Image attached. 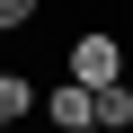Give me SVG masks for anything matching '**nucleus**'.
Instances as JSON below:
<instances>
[{
	"label": "nucleus",
	"mask_w": 133,
	"mask_h": 133,
	"mask_svg": "<svg viewBox=\"0 0 133 133\" xmlns=\"http://www.w3.org/2000/svg\"><path fill=\"white\" fill-rule=\"evenodd\" d=\"M62 80H80L89 98H98V89H115V80H124V44H115L107 27L71 36V53H62Z\"/></svg>",
	"instance_id": "obj_1"
},
{
	"label": "nucleus",
	"mask_w": 133,
	"mask_h": 133,
	"mask_svg": "<svg viewBox=\"0 0 133 133\" xmlns=\"http://www.w3.org/2000/svg\"><path fill=\"white\" fill-rule=\"evenodd\" d=\"M36 115H44L53 133H98V98H89L80 80H62V89H44V98H36Z\"/></svg>",
	"instance_id": "obj_2"
},
{
	"label": "nucleus",
	"mask_w": 133,
	"mask_h": 133,
	"mask_svg": "<svg viewBox=\"0 0 133 133\" xmlns=\"http://www.w3.org/2000/svg\"><path fill=\"white\" fill-rule=\"evenodd\" d=\"M18 115H36V80L18 62H0V124H18Z\"/></svg>",
	"instance_id": "obj_3"
},
{
	"label": "nucleus",
	"mask_w": 133,
	"mask_h": 133,
	"mask_svg": "<svg viewBox=\"0 0 133 133\" xmlns=\"http://www.w3.org/2000/svg\"><path fill=\"white\" fill-rule=\"evenodd\" d=\"M124 124H133V80L98 89V133H124Z\"/></svg>",
	"instance_id": "obj_4"
},
{
	"label": "nucleus",
	"mask_w": 133,
	"mask_h": 133,
	"mask_svg": "<svg viewBox=\"0 0 133 133\" xmlns=\"http://www.w3.org/2000/svg\"><path fill=\"white\" fill-rule=\"evenodd\" d=\"M36 9H44V0H0V36H18V27H36Z\"/></svg>",
	"instance_id": "obj_5"
},
{
	"label": "nucleus",
	"mask_w": 133,
	"mask_h": 133,
	"mask_svg": "<svg viewBox=\"0 0 133 133\" xmlns=\"http://www.w3.org/2000/svg\"><path fill=\"white\" fill-rule=\"evenodd\" d=\"M0 133H9V124H0Z\"/></svg>",
	"instance_id": "obj_6"
}]
</instances>
